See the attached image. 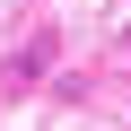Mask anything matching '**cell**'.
I'll use <instances>...</instances> for the list:
<instances>
[{
    "mask_svg": "<svg viewBox=\"0 0 131 131\" xmlns=\"http://www.w3.org/2000/svg\"><path fill=\"white\" fill-rule=\"evenodd\" d=\"M44 61H52V44H26V52L9 61V70H0V88H9V96H18L26 79H44Z\"/></svg>",
    "mask_w": 131,
    "mask_h": 131,
    "instance_id": "obj_1",
    "label": "cell"
}]
</instances>
